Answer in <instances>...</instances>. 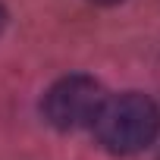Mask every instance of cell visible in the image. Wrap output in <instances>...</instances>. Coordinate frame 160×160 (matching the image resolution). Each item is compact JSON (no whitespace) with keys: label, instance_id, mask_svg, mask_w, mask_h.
Here are the masks:
<instances>
[{"label":"cell","instance_id":"4","mask_svg":"<svg viewBox=\"0 0 160 160\" xmlns=\"http://www.w3.org/2000/svg\"><path fill=\"white\" fill-rule=\"evenodd\" d=\"M94 3H119V0H94Z\"/></svg>","mask_w":160,"mask_h":160},{"label":"cell","instance_id":"3","mask_svg":"<svg viewBox=\"0 0 160 160\" xmlns=\"http://www.w3.org/2000/svg\"><path fill=\"white\" fill-rule=\"evenodd\" d=\"M3 25H7V10H3V3H0V32H3Z\"/></svg>","mask_w":160,"mask_h":160},{"label":"cell","instance_id":"2","mask_svg":"<svg viewBox=\"0 0 160 160\" xmlns=\"http://www.w3.org/2000/svg\"><path fill=\"white\" fill-rule=\"evenodd\" d=\"M107 101V91L91 75H66L53 82L41 101L44 119L60 132H75L94 122L101 104Z\"/></svg>","mask_w":160,"mask_h":160},{"label":"cell","instance_id":"1","mask_svg":"<svg viewBox=\"0 0 160 160\" xmlns=\"http://www.w3.org/2000/svg\"><path fill=\"white\" fill-rule=\"evenodd\" d=\"M94 135L110 154H138L154 144L160 132V110L141 91L107 98L94 116Z\"/></svg>","mask_w":160,"mask_h":160}]
</instances>
